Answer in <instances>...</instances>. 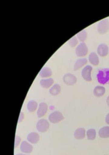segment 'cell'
Returning <instances> with one entry per match:
<instances>
[{
	"mask_svg": "<svg viewBox=\"0 0 109 155\" xmlns=\"http://www.w3.org/2000/svg\"><path fill=\"white\" fill-rule=\"evenodd\" d=\"M97 79L100 84H105L109 83V69H101L97 75Z\"/></svg>",
	"mask_w": 109,
	"mask_h": 155,
	"instance_id": "1",
	"label": "cell"
},
{
	"mask_svg": "<svg viewBox=\"0 0 109 155\" xmlns=\"http://www.w3.org/2000/svg\"><path fill=\"white\" fill-rule=\"evenodd\" d=\"M98 32L101 35L106 34L109 30V20L107 18L104 19L99 22L97 26Z\"/></svg>",
	"mask_w": 109,
	"mask_h": 155,
	"instance_id": "2",
	"label": "cell"
},
{
	"mask_svg": "<svg viewBox=\"0 0 109 155\" xmlns=\"http://www.w3.org/2000/svg\"><path fill=\"white\" fill-rule=\"evenodd\" d=\"M76 55L79 57H83L88 54V49L85 43H80L77 48L75 51Z\"/></svg>",
	"mask_w": 109,
	"mask_h": 155,
	"instance_id": "3",
	"label": "cell"
},
{
	"mask_svg": "<svg viewBox=\"0 0 109 155\" xmlns=\"http://www.w3.org/2000/svg\"><path fill=\"white\" fill-rule=\"evenodd\" d=\"M64 119L63 114L58 111H54L50 114L48 117L49 121L54 124L59 123Z\"/></svg>",
	"mask_w": 109,
	"mask_h": 155,
	"instance_id": "4",
	"label": "cell"
},
{
	"mask_svg": "<svg viewBox=\"0 0 109 155\" xmlns=\"http://www.w3.org/2000/svg\"><path fill=\"white\" fill-rule=\"evenodd\" d=\"M92 70V67L90 65H86L83 68L81 71L82 76L86 81L90 82L92 81L91 72Z\"/></svg>",
	"mask_w": 109,
	"mask_h": 155,
	"instance_id": "5",
	"label": "cell"
},
{
	"mask_svg": "<svg viewBox=\"0 0 109 155\" xmlns=\"http://www.w3.org/2000/svg\"><path fill=\"white\" fill-rule=\"evenodd\" d=\"M36 129L40 132H45L48 130L50 124L47 120L41 119L38 121L36 124Z\"/></svg>",
	"mask_w": 109,
	"mask_h": 155,
	"instance_id": "6",
	"label": "cell"
},
{
	"mask_svg": "<svg viewBox=\"0 0 109 155\" xmlns=\"http://www.w3.org/2000/svg\"><path fill=\"white\" fill-rule=\"evenodd\" d=\"M77 80L76 76L70 73L66 74L63 78V81L64 83L68 85H74L77 83Z\"/></svg>",
	"mask_w": 109,
	"mask_h": 155,
	"instance_id": "7",
	"label": "cell"
},
{
	"mask_svg": "<svg viewBox=\"0 0 109 155\" xmlns=\"http://www.w3.org/2000/svg\"><path fill=\"white\" fill-rule=\"evenodd\" d=\"M109 47L106 44H101L98 45L97 49L98 54L102 57L106 56L109 53Z\"/></svg>",
	"mask_w": 109,
	"mask_h": 155,
	"instance_id": "8",
	"label": "cell"
},
{
	"mask_svg": "<svg viewBox=\"0 0 109 155\" xmlns=\"http://www.w3.org/2000/svg\"><path fill=\"white\" fill-rule=\"evenodd\" d=\"M48 110V105L46 103H40L37 112V116L38 118H41L46 114Z\"/></svg>",
	"mask_w": 109,
	"mask_h": 155,
	"instance_id": "9",
	"label": "cell"
},
{
	"mask_svg": "<svg viewBox=\"0 0 109 155\" xmlns=\"http://www.w3.org/2000/svg\"><path fill=\"white\" fill-rule=\"evenodd\" d=\"M20 150L21 152L24 153H30L32 152L33 148L30 143L26 141H23L21 144Z\"/></svg>",
	"mask_w": 109,
	"mask_h": 155,
	"instance_id": "10",
	"label": "cell"
},
{
	"mask_svg": "<svg viewBox=\"0 0 109 155\" xmlns=\"http://www.w3.org/2000/svg\"><path fill=\"white\" fill-rule=\"evenodd\" d=\"M88 63V60L86 58H81L77 60L74 66V70L77 71L81 68Z\"/></svg>",
	"mask_w": 109,
	"mask_h": 155,
	"instance_id": "11",
	"label": "cell"
},
{
	"mask_svg": "<svg viewBox=\"0 0 109 155\" xmlns=\"http://www.w3.org/2000/svg\"><path fill=\"white\" fill-rule=\"evenodd\" d=\"M89 62L92 65L97 66L99 63V58L98 55L95 52L91 53L88 57Z\"/></svg>",
	"mask_w": 109,
	"mask_h": 155,
	"instance_id": "12",
	"label": "cell"
},
{
	"mask_svg": "<svg viewBox=\"0 0 109 155\" xmlns=\"http://www.w3.org/2000/svg\"><path fill=\"white\" fill-rule=\"evenodd\" d=\"M52 75V71L50 68L44 67L42 68L39 72V75L41 77L44 78H47L50 77Z\"/></svg>",
	"mask_w": 109,
	"mask_h": 155,
	"instance_id": "13",
	"label": "cell"
},
{
	"mask_svg": "<svg viewBox=\"0 0 109 155\" xmlns=\"http://www.w3.org/2000/svg\"><path fill=\"white\" fill-rule=\"evenodd\" d=\"M39 136L38 134L36 132H31L29 134L27 137V140L30 143L35 144L39 140Z\"/></svg>",
	"mask_w": 109,
	"mask_h": 155,
	"instance_id": "14",
	"label": "cell"
},
{
	"mask_svg": "<svg viewBox=\"0 0 109 155\" xmlns=\"http://www.w3.org/2000/svg\"><path fill=\"white\" fill-rule=\"evenodd\" d=\"M54 80L51 78H44L41 80L40 84L42 87L45 88H49L53 84Z\"/></svg>",
	"mask_w": 109,
	"mask_h": 155,
	"instance_id": "15",
	"label": "cell"
},
{
	"mask_svg": "<svg viewBox=\"0 0 109 155\" xmlns=\"http://www.w3.org/2000/svg\"><path fill=\"white\" fill-rule=\"evenodd\" d=\"M106 90L104 87L101 86H97L94 90V94L96 97H100L104 96Z\"/></svg>",
	"mask_w": 109,
	"mask_h": 155,
	"instance_id": "16",
	"label": "cell"
},
{
	"mask_svg": "<svg viewBox=\"0 0 109 155\" xmlns=\"http://www.w3.org/2000/svg\"><path fill=\"white\" fill-rule=\"evenodd\" d=\"M85 129L83 128L77 129L74 132V138L77 140L83 139L85 137Z\"/></svg>",
	"mask_w": 109,
	"mask_h": 155,
	"instance_id": "17",
	"label": "cell"
},
{
	"mask_svg": "<svg viewBox=\"0 0 109 155\" xmlns=\"http://www.w3.org/2000/svg\"><path fill=\"white\" fill-rule=\"evenodd\" d=\"M98 134L100 137L102 138H109V127L105 126L99 130Z\"/></svg>",
	"mask_w": 109,
	"mask_h": 155,
	"instance_id": "18",
	"label": "cell"
},
{
	"mask_svg": "<svg viewBox=\"0 0 109 155\" xmlns=\"http://www.w3.org/2000/svg\"><path fill=\"white\" fill-rule=\"evenodd\" d=\"M61 91V87L58 84H55L50 89V94L53 96H57L59 94Z\"/></svg>",
	"mask_w": 109,
	"mask_h": 155,
	"instance_id": "19",
	"label": "cell"
},
{
	"mask_svg": "<svg viewBox=\"0 0 109 155\" xmlns=\"http://www.w3.org/2000/svg\"><path fill=\"white\" fill-rule=\"evenodd\" d=\"M77 38L81 43H84L88 38V33L86 30H83L78 32L77 35Z\"/></svg>",
	"mask_w": 109,
	"mask_h": 155,
	"instance_id": "20",
	"label": "cell"
},
{
	"mask_svg": "<svg viewBox=\"0 0 109 155\" xmlns=\"http://www.w3.org/2000/svg\"><path fill=\"white\" fill-rule=\"evenodd\" d=\"M38 107L37 102L34 101H31L27 104V109L30 112H35Z\"/></svg>",
	"mask_w": 109,
	"mask_h": 155,
	"instance_id": "21",
	"label": "cell"
},
{
	"mask_svg": "<svg viewBox=\"0 0 109 155\" xmlns=\"http://www.w3.org/2000/svg\"><path fill=\"white\" fill-rule=\"evenodd\" d=\"M87 137L88 140H93L95 139L96 137V131L94 129H91L88 130L87 131Z\"/></svg>",
	"mask_w": 109,
	"mask_h": 155,
	"instance_id": "22",
	"label": "cell"
},
{
	"mask_svg": "<svg viewBox=\"0 0 109 155\" xmlns=\"http://www.w3.org/2000/svg\"><path fill=\"white\" fill-rule=\"evenodd\" d=\"M78 43V40L77 37H74L71 38L69 41L68 43L70 46L71 48H75L77 46Z\"/></svg>",
	"mask_w": 109,
	"mask_h": 155,
	"instance_id": "23",
	"label": "cell"
},
{
	"mask_svg": "<svg viewBox=\"0 0 109 155\" xmlns=\"http://www.w3.org/2000/svg\"><path fill=\"white\" fill-rule=\"evenodd\" d=\"M21 140V139L20 137H18V136H16V137H15V148L18 147L20 144Z\"/></svg>",
	"mask_w": 109,
	"mask_h": 155,
	"instance_id": "24",
	"label": "cell"
},
{
	"mask_svg": "<svg viewBox=\"0 0 109 155\" xmlns=\"http://www.w3.org/2000/svg\"><path fill=\"white\" fill-rule=\"evenodd\" d=\"M24 114H23V112H21L20 114L19 119H18V123H20V122L22 121V120L24 119Z\"/></svg>",
	"mask_w": 109,
	"mask_h": 155,
	"instance_id": "25",
	"label": "cell"
},
{
	"mask_svg": "<svg viewBox=\"0 0 109 155\" xmlns=\"http://www.w3.org/2000/svg\"><path fill=\"white\" fill-rule=\"evenodd\" d=\"M105 122L107 124H109V113L107 115L106 117H105Z\"/></svg>",
	"mask_w": 109,
	"mask_h": 155,
	"instance_id": "26",
	"label": "cell"
},
{
	"mask_svg": "<svg viewBox=\"0 0 109 155\" xmlns=\"http://www.w3.org/2000/svg\"><path fill=\"white\" fill-rule=\"evenodd\" d=\"M106 102L107 105L109 107V96H108L107 98Z\"/></svg>",
	"mask_w": 109,
	"mask_h": 155,
	"instance_id": "27",
	"label": "cell"
},
{
	"mask_svg": "<svg viewBox=\"0 0 109 155\" xmlns=\"http://www.w3.org/2000/svg\"><path fill=\"white\" fill-rule=\"evenodd\" d=\"M16 155H29L25 154H23V153H18V154H16Z\"/></svg>",
	"mask_w": 109,
	"mask_h": 155,
	"instance_id": "28",
	"label": "cell"
}]
</instances>
